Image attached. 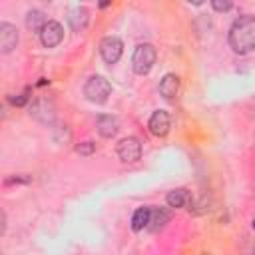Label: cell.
I'll list each match as a JSON object with an SVG mask.
<instances>
[{"mask_svg": "<svg viewBox=\"0 0 255 255\" xmlns=\"http://www.w3.org/2000/svg\"><path fill=\"white\" fill-rule=\"evenodd\" d=\"M229 48L235 54H249L255 50V16L243 14L233 20L227 34Z\"/></svg>", "mask_w": 255, "mask_h": 255, "instance_id": "6da1fadb", "label": "cell"}, {"mask_svg": "<svg viewBox=\"0 0 255 255\" xmlns=\"http://www.w3.org/2000/svg\"><path fill=\"white\" fill-rule=\"evenodd\" d=\"M155 58H157V54H155V48L151 44H147V42L137 44L135 50H133V56H131V68H133V72L137 76L149 74V70L155 64Z\"/></svg>", "mask_w": 255, "mask_h": 255, "instance_id": "7a4b0ae2", "label": "cell"}, {"mask_svg": "<svg viewBox=\"0 0 255 255\" xmlns=\"http://www.w3.org/2000/svg\"><path fill=\"white\" fill-rule=\"evenodd\" d=\"M112 94V84L104 78V76H92L88 78V82L84 84V96L94 102V104H104L108 102Z\"/></svg>", "mask_w": 255, "mask_h": 255, "instance_id": "3957f363", "label": "cell"}, {"mask_svg": "<svg viewBox=\"0 0 255 255\" xmlns=\"http://www.w3.org/2000/svg\"><path fill=\"white\" fill-rule=\"evenodd\" d=\"M122 54H124V44H122V40L118 36H106V38H102V42H100V56H102V60L106 64L112 66L116 62H120Z\"/></svg>", "mask_w": 255, "mask_h": 255, "instance_id": "277c9868", "label": "cell"}, {"mask_svg": "<svg viewBox=\"0 0 255 255\" xmlns=\"http://www.w3.org/2000/svg\"><path fill=\"white\" fill-rule=\"evenodd\" d=\"M139 155H141V143L137 137L128 135L118 143V157L124 163H133L139 159Z\"/></svg>", "mask_w": 255, "mask_h": 255, "instance_id": "5b68a950", "label": "cell"}, {"mask_svg": "<svg viewBox=\"0 0 255 255\" xmlns=\"http://www.w3.org/2000/svg\"><path fill=\"white\" fill-rule=\"evenodd\" d=\"M64 40V28L56 20H48V24L40 32V42L44 48H56Z\"/></svg>", "mask_w": 255, "mask_h": 255, "instance_id": "8992f818", "label": "cell"}, {"mask_svg": "<svg viewBox=\"0 0 255 255\" xmlns=\"http://www.w3.org/2000/svg\"><path fill=\"white\" fill-rule=\"evenodd\" d=\"M30 116L34 120H38L40 124H52L56 118V108L50 100L46 98H38L32 106H30Z\"/></svg>", "mask_w": 255, "mask_h": 255, "instance_id": "52a82bcc", "label": "cell"}, {"mask_svg": "<svg viewBox=\"0 0 255 255\" xmlns=\"http://www.w3.org/2000/svg\"><path fill=\"white\" fill-rule=\"evenodd\" d=\"M169 126H171V120H169V114H167L165 110H157V112H153L151 118H149V122H147V128H149V131H151L155 137H163V135H167Z\"/></svg>", "mask_w": 255, "mask_h": 255, "instance_id": "ba28073f", "label": "cell"}, {"mask_svg": "<svg viewBox=\"0 0 255 255\" xmlns=\"http://www.w3.org/2000/svg\"><path fill=\"white\" fill-rule=\"evenodd\" d=\"M18 44V30L8 22H0V52L10 54Z\"/></svg>", "mask_w": 255, "mask_h": 255, "instance_id": "9c48e42d", "label": "cell"}, {"mask_svg": "<svg viewBox=\"0 0 255 255\" xmlns=\"http://www.w3.org/2000/svg\"><path fill=\"white\" fill-rule=\"evenodd\" d=\"M96 128H98V133L102 135V137H114L118 131H120V124H118V120L114 118V116H110V114H102V116H98V120H96Z\"/></svg>", "mask_w": 255, "mask_h": 255, "instance_id": "30bf717a", "label": "cell"}, {"mask_svg": "<svg viewBox=\"0 0 255 255\" xmlns=\"http://www.w3.org/2000/svg\"><path fill=\"white\" fill-rule=\"evenodd\" d=\"M169 219H171V211L167 207H151L147 229L149 231H159L169 223Z\"/></svg>", "mask_w": 255, "mask_h": 255, "instance_id": "8fae6325", "label": "cell"}, {"mask_svg": "<svg viewBox=\"0 0 255 255\" xmlns=\"http://www.w3.org/2000/svg\"><path fill=\"white\" fill-rule=\"evenodd\" d=\"M88 22H90V12H88L84 6H78V8L70 10V14H68V24H70V28H72L74 32H82V30L88 26Z\"/></svg>", "mask_w": 255, "mask_h": 255, "instance_id": "7c38bea8", "label": "cell"}, {"mask_svg": "<svg viewBox=\"0 0 255 255\" xmlns=\"http://www.w3.org/2000/svg\"><path fill=\"white\" fill-rule=\"evenodd\" d=\"M179 92V78L175 74H165L159 82V94L165 98V100H173Z\"/></svg>", "mask_w": 255, "mask_h": 255, "instance_id": "4fadbf2b", "label": "cell"}, {"mask_svg": "<svg viewBox=\"0 0 255 255\" xmlns=\"http://www.w3.org/2000/svg\"><path fill=\"white\" fill-rule=\"evenodd\" d=\"M165 201L169 207L173 209H179V207H185V205H191V195L185 187H177V189H171L167 195H165Z\"/></svg>", "mask_w": 255, "mask_h": 255, "instance_id": "5bb4252c", "label": "cell"}, {"mask_svg": "<svg viewBox=\"0 0 255 255\" xmlns=\"http://www.w3.org/2000/svg\"><path fill=\"white\" fill-rule=\"evenodd\" d=\"M46 24H48V20H46V16H44L42 10H28V14H26V28L28 30L40 34Z\"/></svg>", "mask_w": 255, "mask_h": 255, "instance_id": "9a60e30c", "label": "cell"}, {"mask_svg": "<svg viewBox=\"0 0 255 255\" xmlns=\"http://www.w3.org/2000/svg\"><path fill=\"white\" fill-rule=\"evenodd\" d=\"M149 213H151V207H137L131 215V229L133 231L145 229L149 223Z\"/></svg>", "mask_w": 255, "mask_h": 255, "instance_id": "2e32d148", "label": "cell"}, {"mask_svg": "<svg viewBox=\"0 0 255 255\" xmlns=\"http://www.w3.org/2000/svg\"><path fill=\"white\" fill-rule=\"evenodd\" d=\"M28 94H30V90H24V92L18 94V96H10L8 102H10L12 106H26V102H28V98H30Z\"/></svg>", "mask_w": 255, "mask_h": 255, "instance_id": "e0dca14e", "label": "cell"}, {"mask_svg": "<svg viewBox=\"0 0 255 255\" xmlns=\"http://www.w3.org/2000/svg\"><path fill=\"white\" fill-rule=\"evenodd\" d=\"M76 151H78L80 155H92V153L96 151V145H94L92 141H82V143L76 145Z\"/></svg>", "mask_w": 255, "mask_h": 255, "instance_id": "ac0fdd59", "label": "cell"}, {"mask_svg": "<svg viewBox=\"0 0 255 255\" xmlns=\"http://www.w3.org/2000/svg\"><path fill=\"white\" fill-rule=\"evenodd\" d=\"M211 6H213V10H217V12H227V10H231L233 4H231L229 0H223V2H221V0H213Z\"/></svg>", "mask_w": 255, "mask_h": 255, "instance_id": "d6986e66", "label": "cell"}, {"mask_svg": "<svg viewBox=\"0 0 255 255\" xmlns=\"http://www.w3.org/2000/svg\"><path fill=\"white\" fill-rule=\"evenodd\" d=\"M30 181V177H18V175H14V177H6L4 179V185H12V183H28Z\"/></svg>", "mask_w": 255, "mask_h": 255, "instance_id": "ffe728a7", "label": "cell"}, {"mask_svg": "<svg viewBox=\"0 0 255 255\" xmlns=\"http://www.w3.org/2000/svg\"><path fill=\"white\" fill-rule=\"evenodd\" d=\"M0 223H2L0 233H6V213H4V211H0Z\"/></svg>", "mask_w": 255, "mask_h": 255, "instance_id": "44dd1931", "label": "cell"}, {"mask_svg": "<svg viewBox=\"0 0 255 255\" xmlns=\"http://www.w3.org/2000/svg\"><path fill=\"white\" fill-rule=\"evenodd\" d=\"M46 84H48V80H46V78H42V80L38 82V86H46Z\"/></svg>", "mask_w": 255, "mask_h": 255, "instance_id": "7402d4cb", "label": "cell"}, {"mask_svg": "<svg viewBox=\"0 0 255 255\" xmlns=\"http://www.w3.org/2000/svg\"><path fill=\"white\" fill-rule=\"evenodd\" d=\"M253 229H255V221H253Z\"/></svg>", "mask_w": 255, "mask_h": 255, "instance_id": "603a6c76", "label": "cell"}]
</instances>
